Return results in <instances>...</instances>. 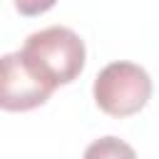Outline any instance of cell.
Returning <instances> with one entry per match:
<instances>
[{
  "label": "cell",
  "instance_id": "cell-1",
  "mask_svg": "<svg viewBox=\"0 0 159 159\" xmlns=\"http://www.w3.org/2000/svg\"><path fill=\"white\" fill-rule=\"evenodd\" d=\"M17 52L27 70L50 89L75 82L87 60L82 37L65 25H50L27 35L22 50Z\"/></svg>",
  "mask_w": 159,
  "mask_h": 159
},
{
  "label": "cell",
  "instance_id": "cell-2",
  "mask_svg": "<svg viewBox=\"0 0 159 159\" xmlns=\"http://www.w3.org/2000/svg\"><path fill=\"white\" fill-rule=\"evenodd\" d=\"M97 107L109 117H132L147 107L152 97V77L137 62L117 60L99 70L92 84Z\"/></svg>",
  "mask_w": 159,
  "mask_h": 159
},
{
  "label": "cell",
  "instance_id": "cell-3",
  "mask_svg": "<svg viewBox=\"0 0 159 159\" xmlns=\"http://www.w3.org/2000/svg\"><path fill=\"white\" fill-rule=\"evenodd\" d=\"M55 89L42 84L22 62L20 52H7L0 57V109L5 112H30L50 99Z\"/></svg>",
  "mask_w": 159,
  "mask_h": 159
},
{
  "label": "cell",
  "instance_id": "cell-4",
  "mask_svg": "<svg viewBox=\"0 0 159 159\" xmlns=\"http://www.w3.org/2000/svg\"><path fill=\"white\" fill-rule=\"evenodd\" d=\"M82 159H137V152L119 137H99L84 149Z\"/></svg>",
  "mask_w": 159,
  "mask_h": 159
},
{
  "label": "cell",
  "instance_id": "cell-5",
  "mask_svg": "<svg viewBox=\"0 0 159 159\" xmlns=\"http://www.w3.org/2000/svg\"><path fill=\"white\" fill-rule=\"evenodd\" d=\"M15 2V10L25 17H35V15H42L47 12L50 7H55L57 0H12Z\"/></svg>",
  "mask_w": 159,
  "mask_h": 159
}]
</instances>
